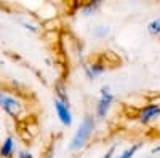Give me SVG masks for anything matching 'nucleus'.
<instances>
[{"label":"nucleus","mask_w":160,"mask_h":158,"mask_svg":"<svg viewBox=\"0 0 160 158\" xmlns=\"http://www.w3.org/2000/svg\"><path fill=\"white\" fill-rule=\"evenodd\" d=\"M96 125H98V120H96L95 113H85L78 128L75 129V133L72 134V137L69 141V146H68L69 152L77 153L80 150H83L88 146V142L91 141V136L95 134Z\"/></svg>","instance_id":"1"},{"label":"nucleus","mask_w":160,"mask_h":158,"mask_svg":"<svg viewBox=\"0 0 160 158\" xmlns=\"http://www.w3.org/2000/svg\"><path fill=\"white\" fill-rule=\"evenodd\" d=\"M0 110L10 118L19 120L26 113V104L18 94H13L8 89L0 88Z\"/></svg>","instance_id":"2"},{"label":"nucleus","mask_w":160,"mask_h":158,"mask_svg":"<svg viewBox=\"0 0 160 158\" xmlns=\"http://www.w3.org/2000/svg\"><path fill=\"white\" fill-rule=\"evenodd\" d=\"M115 102V94L112 93V89L109 85H104L101 86L99 89V98L96 101V105H95V117L98 122H102L109 117L111 113V109Z\"/></svg>","instance_id":"3"},{"label":"nucleus","mask_w":160,"mask_h":158,"mask_svg":"<svg viewBox=\"0 0 160 158\" xmlns=\"http://www.w3.org/2000/svg\"><path fill=\"white\" fill-rule=\"evenodd\" d=\"M157 120H160V102L157 101L141 105L136 112V122L142 126H149Z\"/></svg>","instance_id":"4"},{"label":"nucleus","mask_w":160,"mask_h":158,"mask_svg":"<svg viewBox=\"0 0 160 158\" xmlns=\"http://www.w3.org/2000/svg\"><path fill=\"white\" fill-rule=\"evenodd\" d=\"M53 107H55V113L58 117L59 123L64 126V128H71L74 125V113H72V109L69 104H66L59 99H53Z\"/></svg>","instance_id":"5"},{"label":"nucleus","mask_w":160,"mask_h":158,"mask_svg":"<svg viewBox=\"0 0 160 158\" xmlns=\"http://www.w3.org/2000/svg\"><path fill=\"white\" fill-rule=\"evenodd\" d=\"M82 70L88 82H95V80H98V77H101L106 72V62H102L101 59H93V61H87V62L83 61Z\"/></svg>","instance_id":"6"},{"label":"nucleus","mask_w":160,"mask_h":158,"mask_svg":"<svg viewBox=\"0 0 160 158\" xmlns=\"http://www.w3.org/2000/svg\"><path fill=\"white\" fill-rule=\"evenodd\" d=\"M16 150V141L13 136H7L0 142V158H13Z\"/></svg>","instance_id":"7"},{"label":"nucleus","mask_w":160,"mask_h":158,"mask_svg":"<svg viewBox=\"0 0 160 158\" xmlns=\"http://www.w3.org/2000/svg\"><path fill=\"white\" fill-rule=\"evenodd\" d=\"M55 98L71 105V98L68 94V86H66V82L64 80H58L55 83Z\"/></svg>","instance_id":"8"},{"label":"nucleus","mask_w":160,"mask_h":158,"mask_svg":"<svg viewBox=\"0 0 160 158\" xmlns=\"http://www.w3.org/2000/svg\"><path fill=\"white\" fill-rule=\"evenodd\" d=\"M142 147H144V142H131L125 150H122L118 155H115V158H133Z\"/></svg>","instance_id":"9"},{"label":"nucleus","mask_w":160,"mask_h":158,"mask_svg":"<svg viewBox=\"0 0 160 158\" xmlns=\"http://www.w3.org/2000/svg\"><path fill=\"white\" fill-rule=\"evenodd\" d=\"M18 24L24 31H28L31 34H40V31H42L40 24H37V22H34V21H31L28 18H18Z\"/></svg>","instance_id":"10"},{"label":"nucleus","mask_w":160,"mask_h":158,"mask_svg":"<svg viewBox=\"0 0 160 158\" xmlns=\"http://www.w3.org/2000/svg\"><path fill=\"white\" fill-rule=\"evenodd\" d=\"M146 31H148V34L152 35V37H160V16L151 19L148 22V26H146Z\"/></svg>","instance_id":"11"},{"label":"nucleus","mask_w":160,"mask_h":158,"mask_svg":"<svg viewBox=\"0 0 160 158\" xmlns=\"http://www.w3.org/2000/svg\"><path fill=\"white\" fill-rule=\"evenodd\" d=\"M109 34H111V27L109 26H104V24L96 26V27L93 29V37L98 38V40H102V38H106Z\"/></svg>","instance_id":"12"},{"label":"nucleus","mask_w":160,"mask_h":158,"mask_svg":"<svg viewBox=\"0 0 160 158\" xmlns=\"http://www.w3.org/2000/svg\"><path fill=\"white\" fill-rule=\"evenodd\" d=\"M99 7V2H93V3H87L83 8H82V13H83V16H91L93 13H95Z\"/></svg>","instance_id":"13"},{"label":"nucleus","mask_w":160,"mask_h":158,"mask_svg":"<svg viewBox=\"0 0 160 158\" xmlns=\"http://www.w3.org/2000/svg\"><path fill=\"white\" fill-rule=\"evenodd\" d=\"M117 146H118V144H117V142H114L112 146H111L108 150H106V152H104L99 158H115V150H117Z\"/></svg>","instance_id":"14"},{"label":"nucleus","mask_w":160,"mask_h":158,"mask_svg":"<svg viewBox=\"0 0 160 158\" xmlns=\"http://www.w3.org/2000/svg\"><path fill=\"white\" fill-rule=\"evenodd\" d=\"M16 158H34V153L29 149H21L16 152Z\"/></svg>","instance_id":"15"},{"label":"nucleus","mask_w":160,"mask_h":158,"mask_svg":"<svg viewBox=\"0 0 160 158\" xmlns=\"http://www.w3.org/2000/svg\"><path fill=\"white\" fill-rule=\"evenodd\" d=\"M155 153H160V146H154V147L151 149V156H154Z\"/></svg>","instance_id":"16"},{"label":"nucleus","mask_w":160,"mask_h":158,"mask_svg":"<svg viewBox=\"0 0 160 158\" xmlns=\"http://www.w3.org/2000/svg\"><path fill=\"white\" fill-rule=\"evenodd\" d=\"M2 65H3V59H2V58H0V67H2Z\"/></svg>","instance_id":"17"},{"label":"nucleus","mask_w":160,"mask_h":158,"mask_svg":"<svg viewBox=\"0 0 160 158\" xmlns=\"http://www.w3.org/2000/svg\"><path fill=\"white\" fill-rule=\"evenodd\" d=\"M142 158H154V156H151V155H148V156H142Z\"/></svg>","instance_id":"18"},{"label":"nucleus","mask_w":160,"mask_h":158,"mask_svg":"<svg viewBox=\"0 0 160 158\" xmlns=\"http://www.w3.org/2000/svg\"><path fill=\"white\" fill-rule=\"evenodd\" d=\"M158 40H160V37H158Z\"/></svg>","instance_id":"19"}]
</instances>
